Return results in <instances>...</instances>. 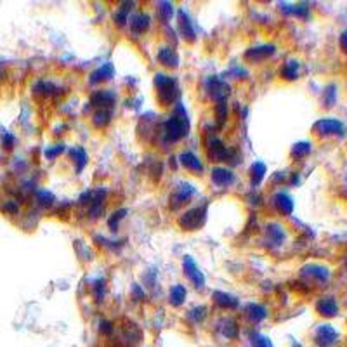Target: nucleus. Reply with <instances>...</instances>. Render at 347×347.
Returning <instances> with one entry per match:
<instances>
[{"label": "nucleus", "mask_w": 347, "mask_h": 347, "mask_svg": "<svg viewBox=\"0 0 347 347\" xmlns=\"http://www.w3.org/2000/svg\"><path fill=\"white\" fill-rule=\"evenodd\" d=\"M335 340H337V332L330 327V325H323V327H320L318 333H316V342H318L320 345L328 347V345H332Z\"/></svg>", "instance_id": "nucleus-8"}, {"label": "nucleus", "mask_w": 347, "mask_h": 347, "mask_svg": "<svg viewBox=\"0 0 347 347\" xmlns=\"http://www.w3.org/2000/svg\"><path fill=\"white\" fill-rule=\"evenodd\" d=\"M184 273L198 290L205 286V276L201 274V271H198L196 264H194V261L191 259V257H186L184 259Z\"/></svg>", "instance_id": "nucleus-5"}, {"label": "nucleus", "mask_w": 347, "mask_h": 347, "mask_svg": "<svg viewBox=\"0 0 347 347\" xmlns=\"http://www.w3.org/2000/svg\"><path fill=\"white\" fill-rule=\"evenodd\" d=\"M91 103H92V106L106 109V106H111V104L115 103V94L109 91H97L96 94L92 96Z\"/></svg>", "instance_id": "nucleus-9"}, {"label": "nucleus", "mask_w": 347, "mask_h": 347, "mask_svg": "<svg viewBox=\"0 0 347 347\" xmlns=\"http://www.w3.org/2000/svg\"><path fill=\"white\" fill-rule=\"evenodd\" d=\"M150 28V16L144 12H139V14L132 16V32L135 33H144Z\"/></svg>", "instance_id": "nucleus-17"}, {"label": "nucleus", "mask_w": 347, "mask_h": 347, "mask_svg": "<svg viewBox=\"0 0 347 347\" xmlns=\"http://www.w3.org/2000/svg\"><path fill=\"white\" fill-rule=\"evenodd\" d=\"M214 300H215V304H217L219 307H224V309H231V307L238 306V299L231 297L229 294H222V292H215Z\"/></svg>", "instance_id": "nucleus-19"}, {"label": "nucleus", "mask_w": 347, "mask_h": 347, "mask_svg": "<svg viewBox=\"0 0 347 347\" xmlns=\"http://www.w3.org/2000/svg\"><path fill=\"white\" fill-rule=\"evenodd\" d=\"M174 16V7H172V4H168V2H163V4H160V18H162L163 21H168Z\"/></svg>", "instance_id": "nucleus-28"}, {"label": "nucleus", "mask_w": 347, "mask_h": 347, "mask_svg": "<svg viewBox=\"0 0 347 347\" xmlns=\"http://www.w3.org/2000/svg\"><path fill=\"white\" fill-rule=\"evenodd\" d=\"M264 174H266V165L257 162L252 165L250 168V181H252V186H257L261 183L262 179H264Z\"/></svg>", "instance_id": "nucleus-21"}, {"label": "nucleus", "mask_w": 347, "mask_h": 347, "mask_svg": "<svg viewBox=\"0 0 347 347\" xmlns=\"http://www.w3.org/2000/svg\"><path fill=\"white\" fill-rule=\"evenodd\" d=\"M194 193L193 186L189 184H183L181 188L176 189V193L172 194L170 198V207L172 209H179V207H183L184 203L189 201V198H191V194Z\"/></svg>", "instance_id": "nucleus-6"}, {"label": "nucleus", "mask_w": 347, "mask_h": 347, "mask_svg": "<svg viewBox=\"0 0 347 347\" xmlns=\"http://www.w3.org/2000/svg\"><path fill=\"white\" fill-rule=\"evenodd\" d=\"M158 59H160V63L165 66H168V68H176L177 65H179V59H177V54H176V50H174L172 47H163V49H160V52H158Z\"/></svg>", "instance_id": "nucleus-13"}, {"label": "nucleus", "mask_w": 347, "mask_h": 347, "mask_svg": "<svg viewBox=\"0 0 347 347\" xmlns=\"http://www.w3.org/2000/svg\"><path fill=\"white\" fill-rule=\"evenodd\" d=\"M104 281H99L96 285V297H97V300H103V295H104Z\"/></svg>", "instance_id": "nucleus-35"}, {"label": "nucleus", "mask_w": 347, "mask_h": 347, "mask_svg": "<svg viewBox=\"0 0 347 347\" xmlns=\"http://www.w3.org/2000/svg\"><path fill=\"white\" fill-rule=\"evenodd\" d=\"M253 345L255 347H273L268 338L262 335H253Z\"/></svg>", "instance_id": "nucleus-34"}, {"label": "nucleus", "mask_w": 347, "mask_h": 347, "mask_svg": "<svg viewBox=\"0 0 347 347\" xmlns=\"http://www.w3.org/2000/svg\"><path fill=\"white\" fill-rule=\"evenodd\" d=\"M186 299V288L181 285H176L170 292V304L172 306H181Z\"/></svg>", "instance_id": "nucleus-23"}, {"label": "nucleus", "mask_w": 347, "mask_h": 347, "mask_svg": "<svg viewBox=\"0 0 347 347\" xmlns=\"http://www.w3.org/2000/svg\"><path fill=\"white\" fill-rule=\"evenodd\" d=\"M344 130V124L335 120V118H325V120H320L314 125V132L318 135H342Z\"/></svg>", "instance_id": "nucleus-3"}, {"label": "nucleus", "mask_w": 347, "mask_h": 347, "mask_svg": "<svg viewBox=\"0 0 347 347\" xmlns=\"http://www.w3.org/2000/svg\"><path fill=\"white\" fill-rule=\"evenodd\" d=\"M311 153V144L309 142H299V144L294 146V150H292V156L294 158H304L306 155Z\"/></svg>", "instance_id": "nucleus-24"}, {"label": "nucleus", "mask_w": 347, "mask_h": 347, "mask_svg": "<svg viewBox=\"0 0 347 347\" xmlns=\"http://www.w3.org/2000/svg\"><path fill=\"white\" fill-rule=\"evenodd\" d=\"M212 181L217 186H229L235 183V174L231 170H227V168L217 167L212 170Z\"/></svg>", "instance_id": "nucleus-10"}, {"label": "nucleus", "mask_w": 347, "mask_h": 347, "mask_svg": "<svg viewBox=\"0 0 347 347\" xmlns=\"http://www.w3.org/2000/svg\"><path fill=\"white\" fill-rule=\"evenodd\" d=\"M274 207H276L283 215H288L292 212V209H294V203H292V198L288 194L280 193V194H276V198H274Z\"/></svg>", "instance_id": "nucleus-16"}, {"label": "nucleus", "mask_w": 347, "mask_h": 347, "mask_svg": "<svg viewBox=\"0 0 347 347\" xmlns=\"http://www.w3.org/2000/svg\"><path fill=\"white\" fill-rule=\"evenodd\" d=\"M222 325H226V327L222 328V333L226 335L227 338H235L238 335V325H236V321L233 320H224Z\"/></svg>", "instance_id": "nucleus-25"}, {"label": "nucleus", "mask_w": 347, "mask_h": 347, "mask_svg": "<svg viewBox=\"0 0 347 347\" xmlns=\"http://www.w3.org/2000/svg\"><path fill=\"white\" fill-rule=\"evenodd\" d=\"M340 47L347 52V32L342 33V37H340Z\"/></svg>", "instance_id": "nucleus-38"}, {"label": "nucleus", "mask_w": 347, "mask_h": 347, "mask_svg": "<svg viewBox=\"0 0 347 347\" xmlns=\"http://www.w3.org/2000/svg\"><path fill=\"white\" fill-rule=\"evenodd\" d=\"M181 163H183L184 167L188 168V170H191V172H201L203 170L201 162L193 153H183V155H181Z\"/></svg>", "instance_id": "nucleus-18"}, {"label": "nucleus", "mask_w": 347, "mask_h": 347, "mask_svg": "<svg viewBox=\"0 0 347 347\" xmlns=\"http://www.w3.org/2000/svg\"><path fill=\"white\" fill-rule=\"evenodd\" d=\"M316 307H318L320 314H323V316H335V314H337V311H338L337 302H335V300H333L332 297L321 299Z\"/></svg>", "instance_id": "nucleus-14"}, {"label": "nucleus", "mask_w": 347, "mask_h": 347, "mask_svg": "<svg viewBox=\"0 0 347 347\" xmlns=\"http://www.w3.org/2000/svg\"><path fill=\"white\" fill-rule=\"evenodd\" d=\"M205 222V210L203 209H193L189 212H186L183 217L179 219V224L183 229L194 231Z\"/></svg>", "instance_id": "nucleus-4"}, {"label": "nucleus", "mask_w": 347, "mask_h": 347, "mask_svg": "<svg viewBox=\"0 0 347 347\" xmlns=\"http://www.w3.org/2000/svg\"><path fill=\"white\" fill-rule=\"evenodd\" d=\"M155 85H156V89H158V99L162 104L168 106V104H172L174 101H176L177 85H176V80L174 78L167 77V75L158 73L155 78Z\"/></svg>", "instance_id": "nucleus-2"}, {"label": "nucleus", "mask_w": 347, "mask_h": 347, "mask_svg": "<svg viewBox=\"0 0 347 347\" xmlns=\"http://www.w3.org/2000/svg\"><path fill=\"white\" fill-rule=\"evenodd\" d=\"M71 156H73V162L77 163V167H78V162H80V170H82L83 165L87 163V155H85V151H83L82 148H77V150L71 151Z\"/></svg>", "instance_id": "nucleus-27"}, {"label": "nucleus", "mask_w": 347, "mask_h": 347, "mask_svg": "<svg viewBox=\"0 0 347 347\" xmlns=\"http://www.w3.org/2000/svg\"><path fill=\"white\" fill-rule=\"evenodd\" d=\"M12 135H6V148H12Z\"/></svg>", "instance_id": "nucleus-39"}, {"label": "nucleus", "mask_w": 347, "mask_h": 347, "mask_svg": "<svg viewBox=\"0 0 347 347\" xmlns=\"http://www.w3.org/2000/svg\"><path fill=\"white\" fill-rule=\"evenodd\" d=\"M177 24H179V32L181 35L184 37L186 40H194V32H193V26H191V19H189V16L186 14L184 11H179V21H177Z\"/></svg>", "instance_id": "nucleus-11"}, {"label": "nucleus", "mask_w": 347, "mask_h": 347, "mask_svg": "<svg viewBox=\"0 0 347 347\" xmlns=\"http://www.w3.org/2000/svg\"><path fill=\"white\" fill-rule=\"evenodd\" d=\"M37 198H39V203H40V205H44V207L52 205V200H54V196H52V194H50L49 191H39V194H37Z\"/></svg>", "instance_id": "nucleus-31"}, {"label": "nucleus", "mask_w": 347, "mask_h": 347, "mask_svg": "<svg viewBox=\"0 0 347 347\" xmlns=\"http://www.w3.org/2000/svg\"><path fill=\"white\" fill-rule=\"evenodd\" d=\"M207 155L212 162H222L227 158V150L219 139H210L209 146H207Z\"/></svg>", "instance_id": "nucleus-7"}, {"label": "nucleus", "mask_w": 347, "mask_h": 347, "mask_svg": "<svg viewBox=\"0 0 347 347\" xmlns=\"http://www.w3.org/2000/svg\"><path fill=\"white\" fill-rule=\"evenodd\" d=\"M111 323H109V321H103V323H101V332L103 333H111Z\"/></svg>", "instance_id": "nucleus-37"}, {"label": "nucleus", "mask_w": 347, "mask_h": 347, "mask_svg": "<svg viewBox=\"0 0 347 347\" xmlns=\"http://www.w3.org/2000/svg\"><path fill=\"white\" fill-rule=\"evenodd\" d=\"M188 129H189L188 115H186L184 108L179 104V106H177V111L174 113L170 120L165 122L163 135L168 142H177V141H181L186 134H188Z\"/></svg>", "instance_id": "nucleus-1"}, {"label": "nucleus", "mask_w": 347, "mask_h": 347, "mask_svg": "<svg viewBox=\"0 0 347 347\" xmlns=\"http://www.w3.org/2000/svg\"><path fill=\"white\" fill-rule=\"evenodd\" d=\"M2 210H4V212H7V214H18L19 207H18V203H16L14 200H7L2 205Z\"/></svg>", "instance_id": "nucleus-32"}, {"label": "nucleus", "mask_w": 347, "mask_h": 347, "mask_svg": "<svg viewBox=\"0 0 347 347\" xmlns=\"http://www.w3.org/2000/svg\"><path fill=\"white\" fill-rule=\"evenodd\" d=\"M108 122H109V111H106V109H99V111L92 117V124L96 127H104Z\"/></svg>", "instance_id": "nucleus-26"}, {"label": "nucleus", "mask_w": 347, "mask_h": 347, "mask_svg": "<svg viewBox=\"0 0 347 347\" xmlns=\"http://www.w3.org/2000/svg\"><path fill=\"white\" fill-rule=\"evenodd\" d=\"M299 70H300V65H299L297 61H288L285 66H283L281 75H283V78L295 80V78L299 77Z\"/></svg>", "instance_id": "nucleus-22"}, {"label": "nucleus", "mask_w": 347, "mask_h": 347, "mask_svg": "<svg viewBox=\"0 0 347 347\" xmlns=\"http://www.w3.org/2000/svg\"><path fill=\"white\" fill-rule=\"evenodd\" d=\"M271 54H274V45H266V47H253L245 54V57L252 63L262 61V59L269 57Z\"/></svg>", "instance_id": "nucleus-12"}, {"label": "nucleus", "mask_w": 347, "mask_h": 347, "mask_svg": "<svg viewBox=\"0 0 347 347\" xmlns=\"http://www.w3.org/2000/svg\"><path fill=\"white\" fill-rule=\"evenodd\" d=\"M215 117H217V120H219V125H222L224 122H226V118H227V106H226V103H224V101H221V103L217 104V109H215Z\"/></svg>", "instance_id": "nucleus-29"}, {"label": "nucleus", "mask_w": 347, "mask_h": 347, "mask_svg": "<svg viewBox=\"0 0 347 347\" xmlns=\"http://www.w3.org/2000/svg\"><path fill=\"white\" fill-rule=\"evenodd\" d=\"M113 73H115V70H113V66L109 63L108 65H103L99 70H96L91 75V83H99V82H104V80H109L113 77Z\"/></svg>", "instance_id": "nucleus-15"}, {"label": "nucleus", "mask_w": 347, "mask_h": 347, "mask_svg": "<svg viewBox=\"0 0 347 347\" xmlns=\"http://www.w3.org/2000/svg\"><path fill=\"white\" fill-rule=\"evenodd\" d=\"M207 316V307H194L191 312H189V320H193V321H201L203 318Z\"/></svg>", "instance_id": "nucleus-30"}, {"label": "nucleus", "mask_w": 347, "mask_h": 347, "mask_svg": "<svg viewBox=\"0 0 347 347\" xmlns=\"http://www.w3.org/2000/svg\"><path fill=\"white\" fill-rule=\"evenodd\" d=\"M124 214H125V210H120V212H115V214H113V217L108 221L109 227H111V231H117V222L124 219Z\"/></svg>", "instance_id": "nucleus-33"}, {"label": "nucleus", "mask_w": 347, "mask_h": 347, "mask_svg": "<svg viewBox=\"0 0 347 347\" xmlns=\"http://www.w3.org/2000/svg\"><path fill=\"white\" fill-rule=\"evenodd\" d=\"M247 316L253 323H259V321L266 318V309L259 306V304H250V306H247Z\"/></svg>", "instance_id": "nucleus-20"}, {"label": "nucleus", "mask_w": 347, "mask_h": 347, "mask_svg": "<svg viewBox=\"0 0 347 347\" xmlns=\"http://www.w3.org/2000/svg\"><path fill=\"white\" fill-rule=\"evenodd\" d=\"M63 151H65V146L50 148V150H47V156H49V158H54V156H57L59 153H63Z\"/></svg>", "instance_id": "nucleus-36"}]
</instances>
